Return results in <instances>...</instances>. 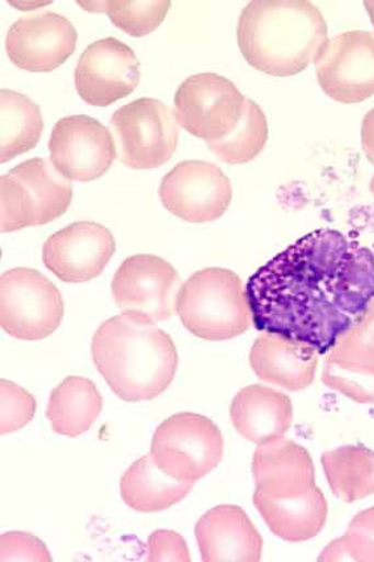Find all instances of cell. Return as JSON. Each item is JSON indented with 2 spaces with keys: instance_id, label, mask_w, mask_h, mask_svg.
<instances>
[{
  "instance_id": "15",
  "label": "cell",
  "mask_w": 374,
  "mask_h": 562,
  "mask_svg": "<svg viewBox=\"0 0 374 562\" xmlns=\"http://www.w3.org/2000/svg\"><path fill=\"white\" fill-rule=\"evenodd\" d=\"M115 252L116 240L110 229L93 221H78L46 239L43 260L65 283H86L102 276Z\"/></svg>"
},
{
  "instance_id": "32",
  "label": "cell",
  "mask_w": 374,
  "mask_h": 562,
  "mask_svg": "<svg viewBox=\"0 0 374 562\" xmlns=\"http://www.w3.org/2000/svg\"><path fill=\"white\" fill-rule=\"evenodd\" d=\"M191 560L190 548L182 535L171 530H158L150 535L146 561L190 562Z\"/></svg>"
},
{
  "instance_id": "8",
  "label": "cell",
  "mask_w": 374,
  "mask_h": 562,
  "mask_svg": "<svg viewBox=\"0 0 374 562\" xmlns=\"http://www.w3.org/2000/svg\"><path fill=\"white\" fill-rule=\"evenodd\" d=\"M61 292L42 272L18 267L0 278V325L22 340L48 338L63 323Z\"/></svg>"
},
{
  "instance_id": "14",
  "label": "cell",
  "mask_w": 374,
  "mask_h": 562,
  "mask_svg": "<svg viewBox=\"0 0 374 562\" xmlns=\"http://www.w3.org/2000/svg\"><path fill=\"white\" fill-rule=\"evenodd\" d=\"M136 53L115 37L87 46L76 68L79 97L93 106H109L129 97L141 80Z\"/></svg>"
},
{
  "instance_id": "24",
  "label": "cell",
  "mask_w": 374,
  "mask_h": 562,
  "mask_svg": "<svg viewBox=\"0 0 374 562\" xmlns=\"http://www.w3.org/2000/svg\"><path fill=\"white\" fill-rule=\"evenodd\" d=\"M103 411V397L90 379L66 378L50 393L46 417L53 431L77 438L90 430Z\"/></svg>"
},
{
  "instance_id": "16",
  "label": "cell",
  "mask_w": 374,
  "mask_h": 562,
  "mask_svg": "<svg viewBox=\"0 0 374 562\" xmlns=\"http://www.w3.org/2000/svg\"><path fill=\"white\" fill-rule=\"evenodd\" d=\"M78 33L68 18L56 12L19 19L5 37V52L19 69L50 72L75 55Z\"/></svg>"
},
{
  "instance_id": "34",
  "label": "cell",
  "mask_w": 374,
  "mask_h": 562,
  "mask_svg": "<svg viewBox=\"0 0 374 562\" xmlns=\"http://www.w3.org/2000/svg\"><path fill=\"white\" fill-rule=\"evenodd\" d=\"M362 147L366 158L374 166V109L366 113L363 120Z\"/></svg>"
},
{
  "instance_id": "26",
  "label": "cell",
  "mask_w": 374,
  "mask_h": 562,
  "mask_svg": "<svg viewBox=\"0 0 374 562\" xmlns=\"http://www.w3.org/2000/svg\"><path fill=\"white\" fill-rule=\"evenodd\" d=\"M333 494L351 504L374 494V452L363 445L342 446L322 454Z\"/></svg>"
},
{
  "instance_id": "28",
  "label": "cell",
  "mask_w": 374,
  "mask_h": 562,
  "mask_svg": "<svg viewBox=\"0 0 374 562\" xmlns=\"http://www.w3.org/2000/svg\"><path fill=\"white\" fill-rule=\"evenodd\" d=\"M86 11L104 12L113 25L133 37L150 35L165 22L171 9L169 0L160 2H128V0H109V2H79Z\"/></svg>"
},
{
  "instance_id": "20",
  "label": "cell",
  "mask_w": 374,
  "mask_h": 562,
  "mask_svg": "<svg viewBox=\"0 0 374 562\" xmlns=\"http://www.w3.org/2000/svg\"><path fill=\"white\" fill-rule=\"evenodd\" d=\"M236 430L256 445L282 439L293 419L292 401L283 392L264 385H250L239 391L230 406Z\"/></svg>"
},
{
  "instance_id": "11",
  "label": "cell",
  "mask_w": 374,
  "mask_h": 562,
  "mask_svg": "<svg viewBox=\"0 0 374 562\" xmlns=\"http://www.w3.org/2000/svg\"><path fill=\"white\" fill-rule=\"evenodd\" d=\"M165 209L192 224L222 218L233 199L230 179L205 160H183L167 173L159 187Z\"/></svg>"
},
{
  "instance_id": "1",
  "label": "cell",
  "mask_w": 374,
  "mask_h": 562,
  "mask_svg": "<svg viewBox=\"0 0 374 562\" xmlns=\"http://www.w3.org/2000/svg\"><path fill=\"white\" fill-rule=\"evenodd\" d=\"M252 324L326 355L374 299V254L336 229L301 237L246 286Z\"/></svg>"
},
{
  "instance_id": "17",
  "label": "cell",
  "mask_w": 374,
  "mask_h": 562,
  "mask_svg": "<svg viewBox=\"0 0 374 562\" xmlns=\"http://www.w3.org/2000/svg\"><path fill=\"white\" fill-rule=\"evenodd\" d=\"M195 535L204 562H258L262 559L263 538L242 507H213L199 519Z\"/></svg>"
},
{
  "instance_id": "7",
  "label": "cell",
  "mask_w": 374,
  "mask_h": 562,
  "mask_svg": "<svg viewBox=\"0 0 374 562\" xmlns=\"http://www.w3.org/2000/svg\"><path fill=\"white\" fill-rule=\"evenodd\" d=\"M120 162L135 170L158 169L177 151L179 124L170 106L151 98L123 105L110 120Z\"/></svg>"
},
{
  "instance_id": "5",
  "label": "cell",
  "mask_w": 374,
  "mask_h": 562,
  "mask_svg": "<svg viewBox=\"0 0 374 562\" xmlns=\"http://www.w3.org/2000/svg\"><path fill=\"white\" fill-rule=\"evenodd\" d=\"M71 180L45 158H32L0 177L2 233L52 223L70 209Z\"/></svg>"
},
{
  "instance_id": "31",
  "label": "cell",
  "mask_w": 374,
  "mask_h": 562,
  "mask_svg": "<svg viewBox=\"0 0 374 562\" xmlns=\"http://www.w3.org/2000/svg\"><path fill=\"white\" fill-rule=\"evenodd\" d=\"M0 560L49 562L52 557L48 547L35 535L13 531L0 537Z\"/></svg>"
},
{
  "instance_id": "33",
  "label": "cell",
  "mask_w": 374,
  "mask_h": 562,
  "mask_svg": "<svg viewBox=\"0 0 374 562\" xmlns=\"http://www.w3.org/2000/svg\"><path fill=\"white\" fill-rule=\"evenodd\" d=\"M352 344L374 349V299L351 329L340 337Z\"/></svg>"
},
{
  "instance_id": "3",
  "label": "cell",
  "mask_w": 374,
  "mask_h": 562,
  "mask_svg": "<svg viewBox=\"0 0 374 562\" xmlns=\"http://www.w3.org/2000/svg\"><path fill=\"white\" fill-rule=\"evenodd\" d=\"M91 352L99 373L126 403L157 398L175 379L178 351L169 334L124 314L99 326Z\"/></svg>"
},
{
  "instance_id": "9",
  "label": "cell",
  "mask_w": 374,
  "mask_h": 562,
  "mask_svg": "<svg viewBox=\"0 0 374 562\" xmlns=\"http://www.w3.org/2000/svg\"><path fill=\"white\" fill-rule=\"evenodd\" d=\"M246 100L231 80L215 72L196 74L180 85L173 116L192 136L217 143L237 130Z\"/></svg>"
},
{
  "instance_id": "19",
  "label": "cell",
  "mask_w": 374,
  "mask_h": 562,
  "mask_svg": "<svg viewBox=\"0 0 374 562\" xmlns=\"http://www.w3.org/2000/svg\"><path fill=\"white\" fill-rule=\"evenodd\" d=\"M318 360L313 347L272 333L260 334L250 351V364L258 378L291 392L314 383Z\"/></svg>"
},
{
  "instance_id": "12",
  "label": "cell",
  "mask_w": 374,
  "mask_h": 562,
  "mask_svg": "<svg viewBox=\"0 0 374 562\" xmlns=\"http://www.w3.org/2000/svg\"><path fill=\"white\" fill-rule=\"evenodd\" d=\"M314 65L327 97L343 104L364 102L374 95V33H340L329 40Z\"/></svg>"
},
{
  "instance_id": "36",
  "label": "cell",
  "mask_w": 374,
  "mask_h": 562,
  "mask_svg": "<svg viewBox=\"0 0 374 562\" xmlns=\"http://www.w3.org/2000/svg\"><path fill=\"white\" fill-rule=\"evenodd\" d=\"M370 190H371V192H372V195L374 196V176H373V177H372V179H371Z\"/></svg>"
},
{
  "instance_id": "21",
  "label": "cell",
  "mask_w": 374,
  "mask_h": 562,
  "mask_svg": "<svg viewBox=\"0 0 374 562\" xmlns=\"http://www.w3.org/2000/svg\"><path fill=\"white\" fill-rule=\"evenodd\" d=\"M252 499L270 530L290 543L316 538L324 530L329 513L318 486L299 497L286 499L272 498L256 491Z\"/></svg>"
},
{
  "instance_id": "13",
  "label": "cell",
  "mask_w": 374,
  "mask_h": 562,
  "mask_svg": "<svg viewBox=\"0 0 374 562\" xmlns=\"http://www.w3.org/2000/svg\"><path fill=\"white\" fill-rule=\"evenodd\" d=\"M50 162L66 179L92 182L117 158L115 140L97 119L72 115L58 120L49 139Z\"/></svg>"
},
{
  "instance_id": "27",
  "label": "cell",
  "mask_w": 374,
  "mask_h": 562,
  "mask_svg": "<svg viewBox=\"0 0 374 562\" xmlns=\"http://www.w3.org/2000/svg\"><path fill=\"white\" fill-rule=\"evenodd\" d=\"M269 135L265 113L253 100L247 98L243 117L237 130L230 136L208 144V147L224 164L245 165L263 151Z\"/></svg>"
},
{
  "instance_id": "6",
  "label": "cell",
  "mask_w": 374,
  "mask_h": 562,
  "mask_svg": "<svg viewBox=\"0 0 374 562\" xmlns=\"http://www.w3.org/2000/svg\"><path fill=\"white\" fill-rule=\"evenodd\" d=\"M150 454L169 476L196 483L222 463L223 434L215 422L202 414H173L154 432Z\"/></svg>"
},
{
  "instance_id": "35",
  "label": "cell",
  "mask_w": 374,
  "mask_h": 562,
  "mask_svg": "<svg viewBox=\"0 0 374 562\" xmlns=\"http://www.w3.org/2000/svg\"><path fill=\"white\" fill-rule=\"evenodd\" d=\"M364 5H365L366 12H369L371 22L374 26V0H366V2H364Z\"/></svg>"
},
{
  "instance_id": "10",
  "label": "cell",
  "mask_w": 374,
  "mask_h": 562,
  "mask_svg": "<svg viewBox=\"0 0 374 562\" xmlns=\"http://www.w3.org/2000/svg\"><path fill=\"white\" fill-rule=\"evenodd\" d=\"M180 286L179 273L167 260L137 254L118 267L111 290L124 316L156 325L171 318L177 311Z\"/></svg>"
},
{
  "instance_id": "4",
  "label": "cell",
  "mask_w": 374,
  "mask_h": 562,
  "mask_svg": "<svg viewBox=\"0 0 374 562\" xmlns=\"http://www.w3.org/2000/svg\"><path fill=\"white\" fill-rule=\"evenodd\" d=\"M177 313L186 330L209 342L242 336L252 324L242 280L219 267L197 271L180 286Z\"/></svg>"
},
{
  "instance_id": "22",
  "label": "cell",
  "mask_w": 374,
  "mask_h": 562,
  "mask_svg": "<svg viewBox=\"0 0 374 562\" xmlns=\"http://www.w3.org/2000/svg\"><path fill=\"white\" fill-rule=\"evenodd\" d=\"M195 483L169 476L145 454L133 463L120 481V493L126 505L138 513H160L182 502Z\"/></svg>"
},
{
  "instance_id": "29",
  "label": "cell",
  "mask_w": 374,
  "mask_h": 562,
  "mask_svg": "<svg viewBox=\"0 0 374 562\" xmlns=\"http://www.w3.org/2000/svg\"><path fill=\"white\" fill-rule=\"evenodd\" d=\"M318 561L374 562V507L359 513L343 537L331 541Z\"/></svg>"
},
{
  "instance_id": "18",
  "label": "cell",
  "mask_w": 374,
  "mask_h": 562,
  "mask_svg": "<svg viewBox=\"0 0 374 562\" xmlns=\"http://www.w3.org/2000/svg\"><path fill=\"white\" fill-rule=\"evenodd\" d=\"M251 471L257 492L272 498H296L317 486L310 453L284 438L259 445Z\"/></svg>"
},
{
  "instance_id": "23",
  "label": "cell",
  "mask_w": 374,
  "mask_h": 562,
  "mask_svg": "<svg viewBox=\"0 0 374 562\" xmlns=\"http://www.w3.org/2000/svg\"><path fill=\"white\" fill-rule=\"evenodd\" d=\"M322 380L358 404L374 405V349L340 338L326 353Z\"/></svg>"
},
{
  "instance_id": "25",
  "label": "cell",
  "mask_w": 374,
  "mask_h": 562,
  "mask_svg": "<svg viewBox=\"0 0 374 562\" xmlns=\"http://www.w3.org/2000/svg\"><path fill=\"white\" fill-rule=\"evenodd\" d=\"M43 132L42 110L36 103L23 93L0 91V162L35 149Z\"/></svg>"
},
{
  "instance_id": "2",
  "label": "cell",
  "mask_w": 374,
  "mask_h": 562,
  "mask_svg": "<svg viewBox=\"0 0 374 562\" xmlns=\"http://www.w3.org/2000/svg\"><path fill=\"white\" fill-rule=\"evenodd\" d=\"M329 29L307 0H253L240 13L237 42L247 64L272 77H292L316 63Z\"/></svg>"
},
{
  "instance_id": "30",
  "label": "cell",
  "mask_w": 374,
  "mask_h": 562,
  "mask_svg": "<svg viewBox=\"0 0 374 562\" xmlns=\"http://www.w3.org/2000/svg\"><path fill=\"white\" fill-rule=\"evenodd\" d=\"M36 400L24 387L0 380V432L22 430L35 417Z\"/></svg>"
}]
</instances>
